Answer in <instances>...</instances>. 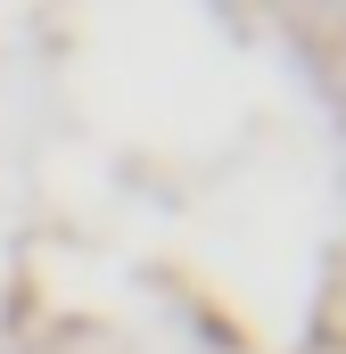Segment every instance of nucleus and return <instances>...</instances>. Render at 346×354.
<instances>
[]
</instances>
